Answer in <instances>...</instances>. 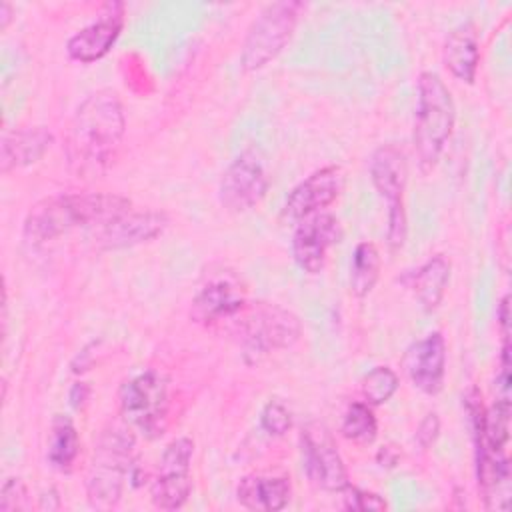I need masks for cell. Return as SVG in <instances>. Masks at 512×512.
<instances>
[{"label": "cell", "mask_w": 512, "mask_h": 512, "mask_svg": "<svg viewBox=\"0 0 512 512\" xmlns=\"http://www.w3.org/2000/svg\"><path fill=\"white\" fill-rule=\"evenodd\" d=\"M340 432L344 434V438L356 444H372L378 434V422L370 404H366L364 400L352 402L344 412Z\"/></svg>", "instance_id": "cb8c5ba5"}, {"label": "cell", "mask_w": 512, "mask_h": 512, "mask_svg": "<svg viewBox=\"0 0 512 512\" xmlns=\"http://www.w3.org/2000/svg\"><path fill=\"white\" fill-rule=\"evenodd\" d=\"M404 372L414 388L428 396H436L444 388L446 378V340L440 332H430L422 340L408 346L402 358Z\"/></svg>", "instance_id": "2e32d148"}, {"label": "cell", "mask_w": 512, "mask_h": 512, "mask_svg": "<svg viewBox=\"0 0 512 512\" xmlns=\"http://www.w3.org/2000/svg\"><path fill=\"white\" fill-rule=\"evenodd\" d=\"M380 252L372 242H360L350 260V290L354 296H368L380 278Z\"/></svg>", "instance_id": "603a6c76"}, {"label": "cell", "mask_w": 512, "mask_h": 512, "mask_svg": "<svg viewBox=\"0 0 512 512\" xmlns=\"http://www.w3.org/2000/svg\"><path fill=\"white\" fill-rule=\"evenodd\" d=\"M134 464V436L122 426L106 428L96 446L90 472L86 478V494L92 506L112 508L122 498L126 476Z\"/></svg>", "instance_id": "5b68a950"}, {"label": "cell", "mask_w": 512, "mask_h": 512, "mask_svg": "<svg viewBox=\"0 0 512 512\" xmlns=\"http://www.w3.org/2000/svg\"><path fill=\"white\" fill-rule=\"evenodd\" d=\"M372 186L386 200V242L390 250H400L408 234V218L404 210V190L408 182V160L396 144L378 146L368 162Z\"/></svg>", "instance_id": "52a82bcc"}, {"label": "cell", "mask_w": 512, "mask_h": 512, "mask_svg": "<svg viewBox=\"0 0 512 512\" xmlns=\"http://www.w3.org/2000/svg\"><path fill=\"white\" fill-rule=\"evenodd\" d=\"M194 442L186 436L172 440L158 466V474L150 482V500L160 510H178L186 504L192 492V462Z\"/></svg>", "instance_id": "30bf717a"}, {"label": "cell", "mask_w": 512, "mask_h": 512, "mask_svg": "<svg viewBox=\"0 0 512 512\" xmlns=\"http://www.w3.org/2000/svg\"><path fill=\"white\" fill-rule=\"evenodd\" d=\"M302 468L308 480L326 492H340L348 486V472L338 446L324 424H308L300 432Z\"/></svg>", "instance_id": "9c48e42d"}, {"label": "cell", "mask_w": 512, "mask_h": 512, "mask_svg": "<svg viewBox=\"0 0 512 512\" xmlns=\"http://www.w3.org/2000/svg\"><path fill=\"white\" fill-rule=\"evenodd\" d=\"M342 494V506L346 510H358V512H366V510H386L388 504L386 500L376 494V492H368V490H362V488H356V486H344L340 490Z\"/></svg>", "instance_id": "83f0119b"}, {"label": "cell", "mask_w": 512, "mask_h": 512, "mask_svg": "<svg viewBox=\"0 0 512 512\" xmlns=\"http://www.w3.org/2000/svg\"><path fill=\"white\" fill-rule=\"evenodd\" d=\"M244 292L238 284L218 278L204 284L192 300L190 318L204 326H220L228 324L246 304Z\"/></svg>", "instance_id": "e0dca14e"}, {"label": "cell", "mask_w": 512, "mask_h": 512, "mask_svg": "<svg viewBox=\"0 0 512 512\" xmlns=\"http://www.w3.org/2000/svg\"><path fill=\"white\" fill-rule=\"evenodd\" d=\"M12 18H14V6L10 2H6V0L0 2V28L6 30L8 24L12 22Z\"/></svg>", "instance_id": "4dcf8cb0"}, {"label": "cell", "mask_w": 512, "mask_h": 512, "mask_svg": "<svg viewBox=\"0 0 512 512\" xmlns=\"http://www.w3.org/2000/svg\"><path fill=\"white\" fill-rule=\"evenodd\" d=\"M292 494L290 480L286 476H244L236 486V500L248 510L278 512L288 506Z\"/></svg>", "instance_id": "44dd1931"}, {"label": "cell", "mask_w": 512, "mask_h": 512, "mask_svg": "<svg viewBox=\"0 0 512 512\" xmlns=\"http://www.w3.org/2000/svg\"><path fill=\"white\" fill-rule=\"evenodd\" d=\"M454 124L456 104L452 92L436 72H422L418 76L412 128V144L422 172H430L438 164Z\"/></svg>", "instance_id": "3957f363"}, {"label": "cell", "mask_w": 512, "mask_h": 512, "mask_svg": "<svg viewBox=\"0 0 512 512\" xmlns=\"http://www.w3.org/2000/svg\"><path fill=\"white\" fill-rule=\"evenodd\" d=\"M302 8V2L282 0L272 2L260 10L242 42L240 66L244 72H256L264 68L284 50L294 34Z\"/></svg>", "instance_id": "8992f818"}, {"label": "cell", "mask_w": 512, "mask_h": 512, "mask_svg": "<svg viewBox=\"0 0 512 512\" xmlns=\"http://www.w3.org/2000/svg\"><path fill=\"white\" fill-rule=\"evenodd\" d=\"M450 274H452L450 260L444 254H434L418 268L406 272L402 276V282L412 290V294L422 304V308L426 312H432L438 308V304L444 298V292L450 282Z\"/></svg>", "instance_id": "ffe728a7"}, {"label": "cell", "mask_w": 512, "mask_h": 512, "mask_svg": "<svg viewBox=\"0 0 512 512\" xmlns=\"http://www.w3.org/2000/svg\"><path fill=\"white\" fill-rule=\"evenodd\" d=\"M52 140V132L46 126H24L4 132L0 142L2 174L36 164L48 152Z\"/></svg>", "instance_id": "ac0fdd59"}, {"label": "cell", "mask_w": 512, "mask_h": 512, "mask_svg": "<svg viewBox=\"0 0 512 512\" xmlns=\"http://www.w3.org/2000/svg\"><path fill=\"white\" fill-rule=\"evenodd\" d=\"M78 452H80V436L74 422L64 414H56L48 434V448H46L48 464L58 472H70L78 458Z\"/></svg>", "instance_id": "7402d4cb"}, {"label": "cell", "mask_w": 512, "mask_h": 512, "mask_svg": "<svg viewBox=\"0 0 512 512\" xmlns=\"http://www.w3.org/2000/svg\"><path fill=\"white\" fill-rule=\"evenodd\" d=\"M32 500L28 496V488L20 478H6L0 488V510L14 512V510H30Z\"/></svg>", "instance_id": "4316f807"}, {"label": "cell", "mask_w": 512, "mask_h": 512, "mask_svg": "<svg viewBox=\"0 0 512 512\" xmlns=\"http://www.w3.org/2000/svg\"><path fill=\"white\" fill-rule=\"evenodd\" d=\"M268 188L270 178L262 162L254 152L246 150L236 156L222 172L218 198L226 210L246 212L264 200Z\"/></svg>", "instance_id": "8fae6325"}, {"label": "cell", "mask_w": 512, "mask_h": 512, "mask_svg": "<svg viewBox=\"0 0 512 512\" xmlns=\"http://www.w3.org/2000/svg\"><path fill=\"white\" fill-rule=\"evenodd\" d=\"M168 408V380L156 370H146L124 382L120 388L122 416L146 438L164 434Z\"/></svg>", "instance_id": "ba28073f"}, {"label": "cell", "mask_w": 512, "mask_h": 512, "mask_svg": "<svg viewBox=\"0 0 512 512\" xmlns=\"http://www.w3.org/2000/svg\"><path fill=\"white\" fill-rule=\"evenodd\" d=\"M438 436H440V418H438L436 412H428V414L420 420L414 438H416V442H418L420 448H430V446L436 442Z\"/></svg>", "instance_id": "f1b7e54d"}, {"label": "cell", "mask_w": 512, "mask_h": 512, "mask_svg": "<svg viewBox=\"0 0 512 512\" xmlns=\"http://www.w3.org/2000/svg\"><path fill=\"white\" fill-rule=\"evenodd\" d=\"M442 60L456 80H462L466 84H472L476 80L480 64V44L474 22L466 20L448 32L442 48Z\"/></svg>", "instance_id": "d6986e66"}, {"label": "cell", "mask_w": 512, "mask_h": 512, "mask_svg": "<svg viewBox=\"0 0 512 512\" xmlns=\"http://www.w3.org/2000/svg\"><path fill=\"white\" fill-rule=\"evenodd\" d=\"M376 460L380 466H386V468H394L400 460V454L392 448V446H382L376 454Z\"/></svg>", "instance_id": "f546056e"}, {"label": "cell", "mask_w": 512, "mask_h": 512, "mask_svg": "<svg viewBox=\"0 0 512 512\" xmlns=\"http://www.w3.org/2000/svg\"><path fill=\"white\" fill-rule=\"evenodd\" d=\"M166 226V212L130 208L106 224L90 230V240L100 250H122L158 238Z\"/></svg>", "instance_id": "7c38bea8"}, {"label": "cell", "mask_w": 512, "mask_h": 512, "mask_svg": "<svg viewBox=\"0 0 512 512\" xmlns=\"http://www.w3.org/2000/svg\"><path fill=\"white\" fill-rule=\"evenodd\" d=\"M126 132L122 102L112 90H98L86 96L76 108L68 134L66 158L78 178H98L116 160Z\"/></svg>", "instance_id": "6da1fadb"}, {"label": "cell", "mask_w": 512, "mask_h": 512, "mask_svg": "<svg viewBox=\"0 0 512 512\" xmlns=\"http://www.w3.org/2000/svg\"><path fill=\"white\" fill-rule=\"evenodd\" d=\"M340 238L338 218L328 212H316L298 220L292 234V258L300 270L308 274H320L326 266L328 250Z\"/></svg>", "instance_id": "4fadbf2b"}, {"label": "cell", "mask_w": 512, "mask_h": 512, "mask_svg": "<svg viewBox=\"0 0 512 512\" xmlns=\"http://www.w3.org/2000/svg\"><path fill=\"white\" fill-rule=\"evenodd\" d=\"M226 326L240 342L244 356L252 360L294 346L302 334L298 316L270 302H246Z\"/></svg>", "instance_id": "277c9868"}, {"label": "cell", "mask_w": 512, "mask_h": 512, "mask_svg": "<svg viewBox=\"0 0 512 512\" xmlns=\"http://www.w3.org/2000/svg\"><path fill=\"white\" fill-rule=\"evenodd\" d=\"M124 28V4L106 2L94 22L74 32L66 42V54L80 64H92L104 58L116 44Z\"/></svg>", "instance_id": "5bb4252c"}, {"label": "cell", "mask_w": 512, "mask_h": 512, "mask_svg": "<svg viewBox=\"0 0 512 512\" xmlns=\"http://www.w3.org/2000/svg\"><path fill=\"white\" fill-rule=\"evenodd\" d=\"M398 384V374L390 366H376L362 378L360 392L366 404L380 406L396 394Z\"/></svg>", "instance_id": "d4e9b609"}, {"label": "cell", "mask_w": 512, "mask_h": 512, "mask_svg": "<svg viewBox=\"0 0 512 512\" xmlns=\"http://www.w3.org/2000/svg\"><path fill=\"white\" fill-rule=\"evenodd\" d=\"M342 190V170L340 166H322L298 182L282 208V214L288 220H302L316 212H324L330 204L336 202Z\"/></svg>", "instance_id": "9a60e30c"}, {"label": "cell", "mask_w": 512, "mask_h": 512, "mask_svg": "<svg viewBox=\"0 0 512 512\" xmlns=\"http://www.w3.org/2000/svg\"><path fill=\"white\" fill-rule=\"evenodd\" d=\"M260 428L270 436H284L292 428L290 410L278 400L266 402L260 412Z\"/></svg>", "instance_id": "484cf974"}, {"label": "cell", "mask_w": 512, "mask_h": 512, "mask_svg": "<svg viewBox=\"0 0 512 512\" xmlns=\"http://www.w3.org/2000/svg\"><path fill=\"white\" fill-rule=\"evenodd\" d=\"M130 208L132 200L120 194H54L30 206L22 224V236L30 246H42L76 228L94 230Z\"/></svg>", "instance_id": "7a4b0ae2"}]
</instances>
